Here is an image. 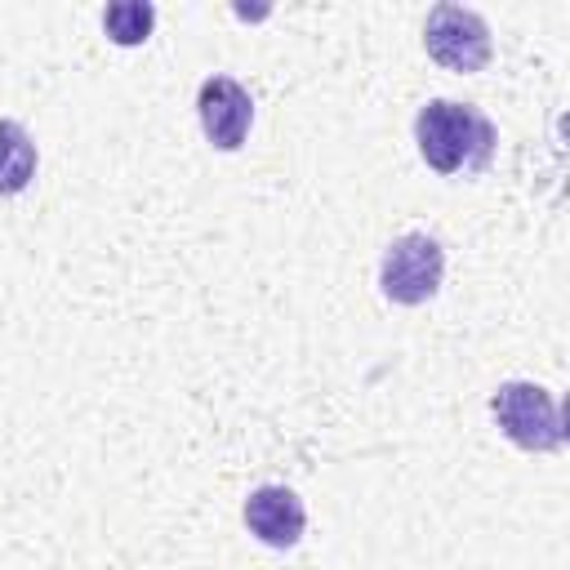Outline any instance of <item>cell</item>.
<instances>
[{
	"label": "cell",
	"instance_id": "1",
	"mask_svg": "<svg viewBox=\"0 0 570 570\" xmlns=\"http://www.w3.org/2000/svg\"><path fill=\"white\" fill-rule=\"evenodd\" d=\"M414 142H419V156L436 174H472L490 165L499 138H494L490 116L476 111L472 102L432 98L414 116Z\"/></svg>",
	"mask_w": 570,
	"mask_h": 570
},
{
	"label": "cell",
	"instance_id": "2",
	"mask_svg": "<svg viewBox=\"0 0 570 570\" xmlns=\"http://www.w3.org/2000/svg\"><path fill=\"white\" fill-rule=\"evenodd\" d=\"M490 414L503 428V436L530 454H548L566 441L561 405L539 383H499V392L490 396Z\"/></svg>",
	"mask_w": 570,
	"mask_h": 570
},
{
	"label": "cell",
	"instance_id": "3",
	"mask_svg": "<svg viewBox=\"0 0 570 570\" xmlns=\"http://www.w3.org/2000/svg\"><path fill=\"white\" fill-rule=\"evenodd\" d=\"M441 276H445V249L423 232H405L383 249L379 289H383V298H392L401 307L428 303L441 289Z\"/></svg>",
	"mask_w": 570,
	"mask_h": 570
},
{
	"label": "cell",
	"instance_id": "4",
	"mask_svg": "<svg viewBox=\"0 0 570 570\" xmlns=\"http://www.w3.org/2000/svg\"><path fill=\"white\" fill-rule=\"evenodd\" d=\"M423 49L459 76H472L490 62V27L476 9L463 4H436L423 22Z\"/></svg>",
	"mask_w": 570,
	"mask_h": 570
},
{
	"label": "cell",
	"instance_id": "5",
	"mask_svg": "<svg viewBox=\"0 0 570 570\" xmlns=\"http://www.w3.org/2000/svg\"><path fill=\"white\" fill-rule=\"evenodd\" d=\"M196 116H200V129L205 138L218 147V151H236L249 134V120H254V98L240 80L232 76H209L200 80V94H196Z\"/></svg>",
	"mask_w": 570,
	"mask_h": 570
},
{
	"label": "cell",
	"instance_id": "6",
	"mask_svg": "<svg viewBox=\"0 0 570 570\" xmlns=\"http://www.w3.org/2000/svg\"><path fill=\"white\" fill-rule=\"evenodd\" d=\"M245 525L267 548H294L307 525V508L289 485H258L245 499Z\"/></svg>",
	"mask_w": 570,
	"mask_h": 570
},
{
	"label": "cell",
	"instance_id": "7",
	"mask_svg": "<svg viewBox=\"0 0 570 570\" xmlns=\"http://www.w3.org/2000/svg\"><path fill=\"white\" fill-rule=\"evenodd\" d=\"M36 178V142L18 120H0V196H18Z\"/></svg>",
	"mask_w": 570,
	"mask_h": 570
},
{
	"label": "cell",
	"instance_id": "8",
	"mask_svg": "<svg viewBox=\"0 0 570 570\" xmlns=\"http://www.w3.org/2000/svg\"><path fill=\"white\" fill-rule=\"evenodd\" d=\"M151 27H156V9L147 0H116L102 9V31L111 45H125V49L142 45L151 36Z\"/></svg>",
	"mask_w": 570,
	"mask_h": 570
}]
</instances>
